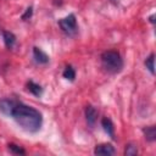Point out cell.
<instances>
[{"instance_id": "obj_7", "label": "cell", "mask_w": 156, "mask_h": 156, "mask_svg": "<svg viewBox=\"0 0 156 156\" xmlns=\"http://www.w3.org/2000/svg\"><path fill=\"white\" fill-rule=\"evenodd\" d=\"M85 118H87V122L90 127H93L96 122V118H98V111L93 107V106H87L85 108Z\"/></svg>"}, {"instance_id": "obj_10", "label": "cell", "mask_w": 156, "mask_h": 156, "mask_svg": "<svg viewBox=\"0 0 156 156\" xmlns=\"http://www.w3.org/2000/svg\"><path fill=\"white\" fill-rule=\"evenodd\" d=\"M27 88H28V90H29L33 95H35V96H38V98H40V96L43 95V88H41L39 84L34 83L33 80H29V82L27 83Z\"/></svg>"}, {"instance_id": "obj_3", "label": "cell", "mask_w": 156, "mask_h": 156, "mask_svg": "<svg viewBox=\"0 0 156 156\" xmlns=\"http://www.w3.org/2000/svg\"><path fill=\"white\" fill-rule=\"evenodd\" d=\"M58 26L68 35L76 34L77 33V29H78V27H77V20H76V16L73 13H69L65 18L60 20L58 21Z\"/></svg>"}, {"instance_id": "obj_6", "label": "cell", "mask_w": 156, "mask_h": 156, "mask_svg": "<svg viewBox=\"0 0 156 156\" xmlns=\"http://www.w3.org/2000/svg\"><path fill=\"white\" fill-rule=\"evenodd\" d=\"M33 57H34L35 62H38V63L45 65V63L49 62V56H48L41 49H39V48H37V46L33 48Z\"/></svg>"}, {"instance_id": "obj_9", "label": "cell", "mask_w": 156, "mask_h": 156, "mask_svg": "<svg viewBox=\"0 0 156 156\" xmlns=\"http://www.w3.org/2000/svg\"><path fill=\"white\" fill-rule=\"evenodd\" d=\"M2 38H4V43L6 45L7 49H12L15 43H16V37L13 33L9 32V30H4L2 32Z\"/></svg>"}, {"instance_id": "obj_17", "label": "cell", "mask_w": 156, "mask_h": 156, "mask_svg": "<svg viewBox=\"0 0 156 156\" xmlns=\"http://www.w3.org/2000/svg\"><path fill=\"white\" fill-rule=\"evenodd\" d=\"M154 18H155V15H151V16H150V22H151V23H155V20H154Z\"/></svg>"}, {"instance_id": "obj_5", "label": "cell", "mask_w": 156, "mask_h": 156, "mask_svg": "<svg viewBox=\"0 0 156 156\" xmlns=\"http://www.w3.org/2000/svg\"><path fill=\"white\" fill-rule=\"evenodd\" d=\"M115 152V147L111 144H100L96 145L94 149L95 155H113Z\"/></svg>"}, {"instance_id": "obj_1", "label": "cell", "mask_w": 156, "mask_h": 156, "mask_svg": "<svg viewBox=\"0 0 156 156\" xmlns=\"http://www.w3.org/2000/svg\"><path fill=\"white\" fill-rule=\"evenodd\" d=\"M11 117L16 121V123L24 129L26 132L29 133H35L40 129L41 123H43V117L41 113L35 110L32 106H27L22 102H17Z\"/></svg>"}, {"instance_id": "obj_8", "label": "cell", "mask_w": 156, "mask_h": 156, "mask_svg": "<svg viewBox=\"0 0 156 156\" xmlns=\"http://www.w3.org/2000/svg\"><path fill=\"white\" fill-rule=\"evenodd\" d=\"M101 126H102L104 130H105L112 139H115V127H113V123L111 122V119L107 118V117L102 118V121H101Z\"/></svg>"}, {"instance_id": "obj_16", "label": "cell", "mask_w": 156, "mask_h": 156, "mask_svg": "<svg viewBox=\"0 0 156 156\" xmlns=\"http://www.w3.org/2000/svg\"><path fill=\"white\" fill-rule=\"evenodd\" d=\"M32 13H33V9H32V7H28V9L26 10V12L22 15V20H28V18H30V17H32Z\"/></svg>"}, {"instance_id": "obj_14", "label": "cell", "mask_w": 156, "mask_h": 156, "mask_svg": "<svg viewBox=\"0 0 156 156\" xmlns=\"http://www.w3.org/2000/svg\"><path fill=\"white\" fill-rule=\"evenodd\" d=\"M138 154V147L136 145L134 144H128L126 145V149H124V155L126 156H135Z\"/></svg>"}, {"instance_id": "obj_4", "label": "cell", "mask_w": 156, "mask_h": 156, "mask_svg": "<svg viewBox=\"0 0 156 156\" xmlns=\"http://www.w3.org/2000/svg\"><path fill=\"white\" fill-rule=\"evenodd\" d=\"M17 102L18 101L12 100V99H1L0 100V111L4 115L11 117V113H12V111H13V108H15Z\"/></svg>"}, {"instance_id": "obj_11", "label": "cell", "mask_w": 156, "mask_h": 156, "mask_svg": "<svg viewBox=\"0 0 156 156\" xmlns=\"http://www.w3.org/2000/svg\"><path fill=\"white\" fill-rule=\"evenodd\" d=\"M143 133L147 141H154L156 139V127L155 126H149V127L144 128Z\"/></svg>"}, {"instance_id": "obj_12", "label": "cell", "mask_w": 156, "mask_h": 156, "mask_svg": "<svg viewBox=\"0 0 156 156\" xmlns=\"http://www.w3.org/2000/svg\"><path fill=\"white\" fill-rule=\"evenodd\" d=\"M154 62H155V55L151 54V55L145 60V66H146V68L150 71L151 74H155V66H154Z\"/></svg>"}, {"instance_id": "obj_15", "label": "cell", "mask_w": 156, "mask_h": 156, "mask_svg": "<svg viewBox=\"0 0 156 156\" xmlns=\"http://www.w3.org/2000/svg\"><path fill=\"white\" fill-rule=\"evenodd\" d=\"M9 150H10L12 154H16V155H24V154H26V151H24L21 146H18V145H16V144H9Z\"/></svg>"}, {"instance_id": "obj_2", "label": "cell", "mask_w": 156, "mask_h": 156, "mask_svg": "<svg viewBox=\"0 0 156 156\" xmlns=\"http://www.w3.org/2000/svg\"><path fill=\"white\" fill-rule=\"evenodd\" d=\"M101 62H102V66L105 67V69L111 73H117L123 67V61H122L121 55L117 51H112V50L102 52Z\"/></svg>"}, {"instance_id": "obj_13", "label": "cell", "mask_w": 156, "mask_h": 156, "mask_svg": "<svg viewBox=\"0 0 156 156\" xmlns=\"http://www.w3.org/2000/svg\"><path fill=\"white\" fill-rule=\"evenodd\" d=\"M63 77H65L66 79H68V80L73 82V80H74V78H76V71H74L71 66H67V67H66V69L63 71Z\"/></svg>"}]
</instances>
